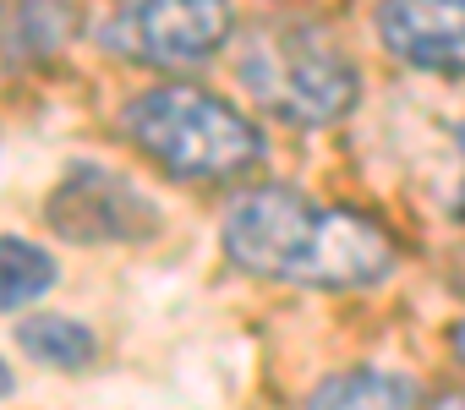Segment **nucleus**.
Returning <instances> with one entry per match:
<instances>
[{
  "label": "nucleus",
  "mask_w": 465,
  "mask_h": 410,
  "mask_svg": "<svg viewBox=\"0 0 465 410\" xmlns=\"http://www.w3.org/2000/svg\"><path fill=\"white\" fill-rule=\"evenodd\" d=\"M224 252L236 268L296 290H367L394 274L383 225L312 202L296 186H258L224 214Z\"/></svg>",
  "instance_id": "nucleus-1"
},
{
  "label": "nucleus",
  "mask_w": 465,
  "mask_h": 410,
  "mask_svg": "<svg viewBox=\"0 0 465 410\" xmlns=\"http://www.w3.org/2000/svg\"><path fill=\"white\" fill-rule=\"evenodd\" d=\"M121 132L132 148H143L164 175L213 186V181H236L263 164V132L208 88L192 83H159L126 99Z\"/></svg>",
  "instance_id": "nucleus-2"
},
{
  "label": "nucleus",
  "mask_w": 465,
  "mask_h": 410,
  "mask_svg": "<svg viewBox=\"0 0 465 410\" xmlns=\"http://www.w3.org/2000/svg\"><path fill=\"white\" fill-rule=\"evenodd\" d=\"M236 83L285 126H334L361 99L356 61L318 23L302 17L247 28L236 50Z\"/></svg>",
  "instance_id": "nucleus-3"
},
{
  "label": "nucleus",
  "mask_w": 465,
  "mask_h": 410,
  "mask_svg": "<svg viewBox=\"0 0 465 410\" xmlns=\"http://www.w3.org/2000/svg\"><path fill=\"white\" fill-rule=\"evenodd\" d=\"M236 34L230 0H126L99 28V44L137 66H197L219 55Z\"/></svg>",
  "instance_id": "nucleus-4"
},
{
  "label": "nucleus",
  "mask_w": 465,
  "mask_h": 410,
  "mask_svg": "<svg viewBox=\"0 0 465 410\" xmlns=\"http://www.w3.org/2000/svg\"><path fill=\"white\" fill-rule=\"evenodd\" d=\"M50 225L77 247H110V241H148L159 230V214L126 175L104 164H77L50 191Z\"/></svg>",
  "instance_id": "nucleus-5"
},
{
  "label": "nucleus",
  "mask_w": 465,
  "mask_h": 410,
  "mask_svg": "<svg viewBox=\"0 0 465 410\" xmlns=\"http://www.w3.org/2000/svg\"><path fill=\"white\" fill-rule=\"evenodd\" d=\"M378 39L416 72L465 77V0H383Z\"/></svg>",
  "instance_id": "nucleus-6"
},
{
  "label": "nucleus",
  "mask_w": 465,
  "mask_h": 410,
  "mask_svg": "<svg viewBox=\"0 0 465 410\" xmlns=\"http://www.w3.org/2000/svg\"><path fill=\"white\" fill-rule=\"evenodd\" d=\"M307 410H421V388L400 372H334L312 388Z\"/></svg>",
  "instance_id": "nucleus-7"
},
{
  "label": "nucleus",
  "mask_w": 465,
  "mask_h": 410,
  "mask_svg": "<svg viewBox=\"0 0 465 410\" xmlns=\"http://www.w3.org/2000/svg\"><path fill=\"white\" fill-rule=\"evenodd\" d=\"M17 345L39 361V366H55V372H77L99 356V339L77 323V317H55V312H39L17 328Z\"/></svg>",
  "instance_id": "nucleus-8"
},
{
  "label": "nucleus",
  "mask_w": 465,
  "mask_h": 410,
  "mask_svg": "<svg viewBox=\"0 0 465 410\" xmlns=\"http://www.w3.org/2000/svg\"><path fill=\"white\" fill-rule=\"evenodd\" d=\"M55 258L23 236H0V312H23L55 285Z\"/></svg>",
  "instance_id": "nucleus-9"
},
{
  "label": "nucleus",
  "mask_w": 465,
  "mask_h": 410,
  "mask_svg": "<svg viewBox=\"0 0 465 410\" xmlns=\"http://www.w3.org/2000/svg\"><path fill=\"white\" fill-rule=\"evenodd\" d=\"M432 410H465V394H443V399H438Z\"/></svg>",
  "instance_id": "nucleus-10"
},
{
  "label": "nucleus",
  "mask_w": 465,
  "mask_h": 410,
  "mask_svg": "<svg viewBox=\"0 0 465 410\" xmlns=\"http://www.w3.org/2000/svg\"><path fill=\"white\" fill-rule=\"evenodd\" d=\"M454 356H460V366H465V317L454 323Z\"/></svg>",
  "instance_id": "nucleus-11"
},
{
  "label": "nucleus",
  "mask_w": 465,
  "mask_h": 410,
  "mask_svg": "<svg viewBox=\"0 0 465 410\" xmlns=\"http://www.w3.org/2000/svg\"><path fill=\"white\" fill-rule=\"evenodd\" d=\"M6 394H12V366L0 361V399H6Z\"/></svg>",
  "instance_id": "nucleus-12"
}]
</instances>
